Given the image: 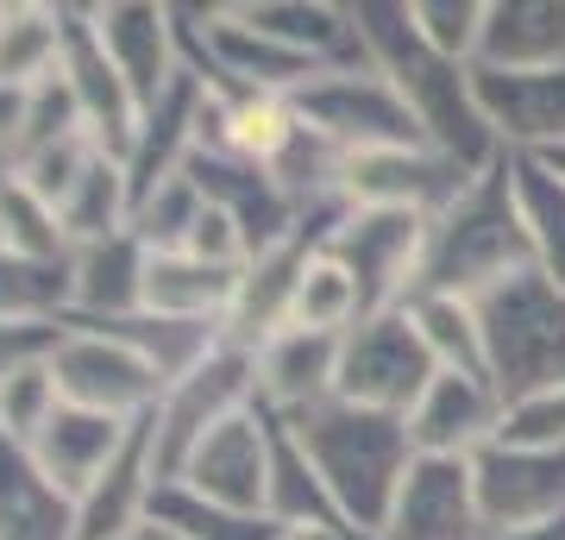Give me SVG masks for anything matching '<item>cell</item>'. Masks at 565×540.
<instances>
[{
    "label": "cell",
    "instance_id": "48",
    "mask_svg": "<svg viewBox=\"0 0 565 540\" xmlns=\"http://www.w3.org/2000/svg\"><path fill=\"white\" fill-rule=\"evenodd\" d=\"M553 170H559V177H565V151H559V158H553Z\"/></svg>",
    "mask_w": 565,
    "mask_h": 540
},
{
    "label": "cell",
    "instance_id": "41",
    "mask_svg": "<svg viewBox=\"0 0 565 540\" xmlns=\"http://www.w3.org/2000/svg\"><path fill=\"white\" fill-rule=\"evenodd\" d=\"M408 20L440 57L478 70V39H484V0H408Z\"/></svg>",
    "mask_w": 565,
    "mask_h": 540
},
{
    "label": "cell",
    "instance_id": "12",
    "mask_svg": "<svg viewBox=\"0 0 565 540\" xmlns=\"http://www.w3.org/2000/svg\"><path fill=\"white\" fill-rule=\"evenodd\" d=\"M51 371H57L63 402L114 415V421H145L163 396V383L145 371L139 352L120 346L114 333H95V327H63V346L51 359Z\"/></svg>",
    "mask_w": 565,
    "mask_h": 540
},
{
    "label": "cell",
    "instance_id": "29",
    "mask_svg": "<svg viewBox=\"0 0 565 540\" xmlns=\"http://www.w3.org/2000/svg\"><path fill=\"white\" fill-rule=\"evenodd\" d=\"M95 333H114L120 346H132L145 359V371L170 390V383H182L195 364L214 359V346L226 340V327H202V320H170V315H151V308H139V315L126 320H107V327H95Z\"/></svg>",
    "mask_w": 565,
    "mask_h": 540
},
{
    "label": "cell",
    "instance_id": "33",
    "mask_svg": "<svg viewBox=\"0 0 565 540\" xmlns=\"http://www.w3.org/2000/svg\"><path fill=\"white\" fill-rule=\"evenodd\" d=\"M264 516L277 521V528H345V534H359V528L340 516V502L327 497L321 472L302 459V446L289 441V427H282V446H277V478H270V509H264Z\"/></svg>",
    "mask_w": 565,
    "mask_h": 540
},
{
    "label": "cell",
    "instance_id": "42",
    "mask_svg": "<svg viewBox=\"0 0 565 540\" xmlns=\"http://www.w3.org/2000/svg\"><path fill=\"white\" fill-rule=\"evenodd\" d=\"M497 441L565 453V383H553V390H534V396L503 402V434H497Z\"/></svg>",
    "mask_w": 565,
    "mask_h": 540
},
{
    "label": "cell",
    "instance_id": "11",
    "mask_svg": "<svg viewBox=\"0 0 565 540\" xmlns=\"http://www.w3.org/2000/svg\"><path fill=\"white\" fill-rule=\"evenodd\" d=\"M471 88L503 158L553 163L565 151V63L559 70H471Z\"/></svg>",
    "mask_w": 565,
    "mask_h": 540
},
{
    "label": "cell",
    "instance_id": "10",
    "mask_svg": "<svg viewBox=\"0 0 565 540\" xmlns=\"http://www.w3.org/2000/svg\"><path fill=\"white\" fill-rule=\"evenodd\" d=\"M478 177H484V170H465L459 158H446L434 145H396V151L345 158L340 201L345 208H403V214L440 221Z\"/></svg>",
    "mask_w": 565,
    "mask_h": 540
},
{
    "label": "cell",
    "instance_id": "36",
    "mask_svg": "<svg viewBox=\"0 0 565 540\" xmlns=\"http://www.w3.org/2000/svg\"><path fill=\"white\" fill-rule=\"evenodd\" d=\"M359 320H364L359 283L345 277L340 264L327 258V245H321V252L308 258V271H302V289H296L289 327H308V333H333V340H345Z\"/></svg>",
    "mask_w": 565,
    "mask_h": 540
},
{
    "label": "cell",
    "instance_id": "19",
    "mask_svg": "<svg viewBox=\"0 0 565 540\" xmlns=\"http://www.w3.org/2000/svg\"><path fill=\"white\" fill-rule=\"evenodd\" d=\"M202 114H207V88H202V76L182 63V76L139 114V133H132V145H126V158H120L126 182H132V208H139L158 182L189 170L195 145H202Z\"/></svg>",
    "mask_w": 565,
    "mask_h": 540
},
{
    "label": "cell",
    "instance_id": "20",
    "mask_svg": "<svg viewBox=\"0 0 565 540\" xmlns=\"http://www.w3.org/2000/svg\"><path fill=\"white\" fill-rule=\"evenodd\" d=\"M333 396H340V340L333 333L282 327L258 346V409H270L277 421H296Z\"/></svg>",
    "mask_w": 565,
    "mask_h": 540
},
{
    "label": "cell",
    "instance_id": "8",
    "mask_svg": "<svg viewBox=\"0 0 565 540\" xmlns=\"http://www.w3.org/2000/svg\"><path fill=\"white\" fill-rule=\"evenodd\" d=\"M440 378L434 352L422 346L408 308L390 315H364L340 340V402L371 409V415H403L422 402V390Z\"/></svg>",
    "mask_w": 565,
    "mask_h": 540
},
{
    "label": "cell",
    "instance_id": "13",
    "mask_svg": "<svg viewBox=\"0 0 565 540\" xmlns=\"http://www.w3.org/2000/svg\"><path fill=\"white\" fill-rule=\"evenodd\" d=\"M63 88H70V100H76L82 114V133L102 145V151H114V158H126V145H132V133H139V95L126 88V76L114 70V57L102 51V32H95V20H88V7H76V0H63Z\"/></svg>",
    "mask_w": 565,
    "mask_h": 540
},
{
    "label": "cell",
    "instance_id": "40",
    "mask_svg": "<svg viewBox=\"0 0 565 540\" xmlns=\"http://www.w3.org/2000/svg\"><path fill=\"white\" fill-rule=\"evenodd\" d=\"M102 158V145L88 139V133H76V139H57V145H39V151H25V158L7 163V177H20L32 195H44L51 208H63L70 201V189L82 182V170Z\"/></svg>",
    "mask_w": 565,
    "mask_h": 540
},
{
    "label": "cell",
    "instance_id": "47",
    "mask_svg": "<svg viewBox=\"0 0 565 540\" xmlns=\"http://www.w3.org/2000/svg\"><path fill=\"white\" fill-rule=\"evenodd\" d=\"M126 540H177V534H163V528H151V521H145L139 534H126Z\"/></svg>",
    "mask_w": 565,
    "mask_h": 540
},
{
    "label": "cell",
    "instance_id": "9",
    "mask_svg": "<svg viewBox=\"0 0 565 540\" xmlns=\"http://www.w3.org/2000/svg\"><path fill=\"white\" fill-rule=\"evenodd\" d=\"M277 446H282V421L270 409H245V415L221 421L182 459V472L170 484L221 502V509H239V516H264L270 509V478H277Z\"/></svg>",
    "mask_w": 565,
    "mask_h": 540
},
{
    "label": "cell",
    "instance_id": "39",
    "mask_svg": "<svg viewBox=\"0 0 565 540\" xmlns=\"http://www.w3.org/2000/svg\"><path fill=\"white\" fill-rule=\"evenodd\" d=\"M57 409H63V390H57V371L51 364L13 371V378L0 383V441L32 446L57 421Z\"/></svg>",
    "mask_w": 565,
    "mask_h": 540
},
{
    "label": "cell",
    "instance_id": "21",
    "mask_svg": "<svg viewBox=\"0 0 565 540\" xmlns=\"http://www.w3.org/2000/svg\"><path fill=\"white\" fill-rule=\"evenodd\" d=\"M145 271L151 252L139 245V233L126 226L114 240L76 245L70 252V320L63 327H107L145 308Z\"/></svg>",
    "mask_w": 565,
    "mask_h": 540
},
{
    "label": "cell",
    "instance_id": "26",
    "mask_svg": "<svg viewBox=\"0 0 565 540\" xmlns=\"http://www.w3.org/2000/svg\"><path fill=\"white\" fill-rule=\"evenodd\" d=\"M239 277L226 264H202L189 252H151L145 271V308L170 320H202V327H226L233 301H239Z\"/></svg>",
    "mask_w": 565,
    "mask_h": 540
},
{
    "label": "cell",
    "instance_id": "17",
    "mask_svg": "<svg viewBox=\"0 0 565 540\" xmlns=\"http://www.w3.org/2000/svg\"><path fill=\"white\" fill-rule=\"evenodd\" d=\"M503 434V396L490 378L440 371L408 409V441L422 459H478Z\"/></svg>",
    "mask_w": 565,
    "mask_h": 540
},
{
    "label": "cell",
    "instance_id": "7",
    "mask_svg": "<svg viewBox=\"0 0 565 540\" xmlns=\"http://www.w3.org/2000/svg\"><path fill=\"white\" fill-rule=\"evenodd\" d=\"M245 409H258V352L226 333V340L214 346V359L195 364L182 383H170L158 396V409H151V441H158L163 484L177 478L182 459H189L221 421L245 415Z\"/></svg>",
    "mask_w": 565,
    "mask_h": 540
},
{
    "label": "cell",
    "instance_id": "15",
    "mask_svg": "<svg viewBox=\"0 0 565 540\" xmlns=\"http://www.w3.org/2000/svg\"><path fill=\"white\" fill-rule=\"evenodd\" d=\"M471 484H478V509H484L490 534L565 521V453L497 441L471 459Z\"/></svg>",
    "mask_w": 565,
    "mask_h": 540
},
{
    "label": "cell",
    "instance_id": "46",
    "mask_svg": "<svg viewBox=\"0 0 565 540\" xmlns=\"http://www.w3.org/2000/svg\"><path fill=\"white\" fill-rule=\"evenodd\" d=\"M277 540H359L345 528H277Z\"/></svg>",
    "mask_w": 565,
    "mask_h": 540
},
{
    "label": "cell",
    "instance_id": "32",
    "mask_svg": "<svg viewBox=\"0 0 565 540\" xmlns=\"http://www.w3.org/2000/svg\"><path fill=\"white\" fill-rule=\"evenodd\" d=\"M408 320L422 346L434 352L440 371H465V378H490V352H484V320H478V301L459 296H415L408 301Z\"/></svg>",
    "mask_w": 565,
    "mask_h": 540
},
{
    "label": "cell",
    "instance_id": "3",
    "mask_svg": "<svg viewBox=\"0 0 565 540\" xmlns=\"http://www.w3.org/2000/svg\"><path fill=\"white\" fill-rule=\"evenodd\" d=\"M522 271H534L522 201H515L509 158H497L484 177L446 208L440 221L427 226V264H422V289H415V296L478 301V296H490L497 283L522 277Z\"/></svg>",
    "mask_w": 565,
    "mask_h": 540
},
{
    "label": "cell",
    "instance_id": "34",
    "mask_svg": "<svg viewBox=\"0 0 565 540\" xmlns=\"http://www.w3.org/2000/svg\"><path fill=\"white\" fill-rule=\"evenodd\" d=\"M151 528L177 540H277V521L270 516H239V509H221V502L195 497L182 484H158L151 497Z\"/></svg>",
    "mask_w": 565,
    "mask_h": 540
},
{
    "label": "cell",
    "instance_id": "43",
    "mask_svg": "<svg viewBox=\"0 0 565 540\" xmlns=\"http://www.w3.org/2000/svg\"><path fill=\"white\" fill-rule=\"evenodd\" d=\"M63 346V320H0V383L13 371L51 364Z\"/></svg>",
    "mask_w": 565,
    "mask_h": 540
},
{
    "label": "cell",
    "instance_id": "6",
    "mask_svg": "<svg viewBox=\"0 0 565 540\" xmlns=\"http://www.w3.org/2000/svg\"><path fill=\"white\" fill-rule=\"evenodd\" d=\"M427 226L434 221L403 214V208H345L333 221L327 258L359 283L364 315H390V308L415 301L422 264H427Z\"/></svg>",
    "mask_w": 565,
    "mask_h": 540
},
{
    "label": "cell",
    "instance_id": "1",
    "mask_svg": "<svg viewBox=\"0 0 565 540\" xmlns=\"http://www.w3.org/2000/svg\"><path fill=\"white\" fill-rule=\"evenodd\" d=\"M352 25H359L364 63L396 82V95H403L408 114L422 120V133H427L434 151L459 158L465 170H490V163L503 158L497 139H490L484 114H478L471 63L440 57V51L415 32L408 0H352Z\"/></svg>",
    "mask_w": 565,
    "mask_h": 540
},
{
    "label": "cell",
    "instance_id": "25",
    "mask_svg": "<svg viewBox=\"0 0 565 540\" xmlns=\"http://www.w3.org/2000/svg\"><path fill=\"white\" fill-rule=\"evenodd\" d=\"M565 0H484L478 70H559Z\"/></svg>",
    "mask_w": 565,
    "mask_h": 540
},
{
    "label": "cell",
    "instance_id": "5",
    "mask_svg": "<svg viewBox=\"0 0 565 540\" xmlns=\"http://www.w3.org/2000/svg\"><path fill=\"white\" fill-rule=\"evenodd\" d=\"M296 120L308 133H321L340 158H364V151H396V145H427L422 120L408 114V100L396 95V82L371 63H333L296 95Z\"/></svg>",
    "mask_w": 565,
    "mask_h": 540
},
{
    "label": "cell",
    "instance_id": "27",
    "mask_svg": "<svg viewBox=\"0 0 565 540\" xmlns=\"http://www.w3.org/2000/svg\"><path fill=\"white\" fill-rule=\"evenodd\" d=\"M0 540H76V497H63L13 441H0Z\"/></svg>",
    "mask_w": 565,
    "mask_h": 540
},
{
    "label": "cell",
    "instance_id": "38",
    "mask_svg": "<svg viewBox=\"0 0 565 540\" xmlns=\"http://www.w3.org/2000/svg\"><path fill=\"white\" fill-rule=\"evenodd\" d=\"M202 214H207V195L195 189V177L182 170V177L158 182V189L132 208V233H139L145 252H182Z\"/></svg>",
    "mask_w": 565,
    "mask_h": 540
},
{
    "label": "cell",
    "instance_id": "44",
    "mask_svg": "<svg viewBox=\"0 0 565 540\" xmlns=\"http://www.w3.org/2000/svg\"><path fill=\"white\" fill-rule=\"evenodd\" d=\"M25 88H7L0 82V163L13 158V145H20V133H25Z\"/></svg>",
    "mask_w": 565,
    "mask_h": 540
},
{
    "label": "cell",
    "instance_id": "23",
    "mask_svg": "<svg viewBox=\"0 0 565 540\" xmlns=\"http://www.w3.org/2000/svg\"><path fill=\"white\" fill-rule=\"evenodd\" d=\"M132 427H139V421H114V415H95V409L63 402L57 421H51V427H44L25 453L39 459V472L57 484L63 497H82V490H88V484H95L107 465L126 453Z\"/></svg>",
    "mask_w": 565,
    "mask_h": 540
},
{
    "label": "cell",
    "instance_id": "49",
    "mask_svg": "<svg viewBox=\"0 0 565 540\" xmlns=\"http://www.w3.org/2000/svg\"><path fill=\"white\" fill-rule=\"evenodd\" d=\"M0 177H7V163H0Z\"/></svg>",
    "mask_w": 565,
    "mask_h": 540
},
{
    "label": "cell",
    "instance_id": "35",
    "mask_svg": "<svg viewBox=\"0 0 565 540\" xmlns=\"http://www.w3.org/2000/svg\"><path fill=\"white\" fill-rule=\"evenodd\" d=\"M0 252H13V258H44V264L70 258L63 214L44 195H32L20 177H0Z\"/></svg>",
    "mask_w": 565,
    "mask_h": 540
},
{
    "label": "cell",
    "instance_id": "18",
    "mask_svg": "<svg viewBox=\"0 0 565 540\" xmlns=\"http://www.w3.org/2000/svg\"><path fill=\"white\" fill-rule=\"evenodd\" d=\"M377 540H490L471 459H415Z\"/></svg>",
    "mask_w": 565,
    "mask_h": 540
},
{
    "label": "cell",
    "instance_id": "24",
    "mask_svg": "<svg viewBox=\"0 0 565 540\" xmlns=\"http://www.w3.org/2000/svg\"><path fill=\"white\" fill-rule=\"evenodd\" d=\"M252 32L289 44L315 63H364V44H359V25H352V7L345 0H233Z\"/></svg>",
    "mask_w": 565,
    "mask_h": 540
},
{
    "label": "cell",
    "instance_id": "2",
    "mask_svg": "<svg viewBox=\"0 0 565 540\" xmlns=\"http://www.w3.org/2000/svg\"><path fill=\"white\" fill-rule=\"evenodd\" d=\"M289 441L302 446V459L321 472L327 497L340 502V516L359 528L364 540L384 534L390 509L403 497V478L415 472V441H408L403 415H371V409H352V402H321L308 415L282 421Z\"/></svg>",
    "mask_w": 565,
    "mask_h": 540
},
{
    "label": "cell",
    "instance_id": "16",
    "mask_svg": "<svg viewBox=\"0 0 565 540\" xmlns=\"http://www.w3.org/2000/svg\"><path fill=\"white\" fill-rule=\"evenodd\" d=\"M88 20L126 88L139 95V107H151L182 76V32L170 0H88Z\"/></svg>",
    "mask_w": 565,
    "mask_h": 540
},
{
    "label": "cell",
    "instance_id": "4",
    "mask_svg": "<svg viewBox=\"0 0 565 540\" xmlns=\"http://www.w3.org/2000/svg\"><path fill=\"white\" fill-rule=\"evenodd\" d=\"M478 320H484V352H490V383L497 396H534L565 383V289L546 283L541 271L497 283L490 296H478Z\"/></svg>",
    "mask_w": 565,
    "mask_h": 540
},
{
    "label": "cell",
    "instance_id": "31",
    "mask_svg": "<svg viewBox=\"0 0 565 540\" xmlns=\"http://www.w3.org/2000/svg\"><path fill=\"white\" fill-rule=\"evenodd\" d=\"M57 214H63L70 252L126 233V226H132V182H126V163L114 158V151H102V158L82 170V182L70 189V201H63Z\"/></svg>",
    "mask_w": 565,
    "mask_h": 540
},
{
    "label": "cell",
    "instance_id": "45",
    "mask_svg": "<svg viewBox=\"0 0 565 540\" xmlns=\"http://www.w3.org/2000/svg\"><path fill=\"white\" fill-rule=\"evenodd\" d=\"M490 540H565V521H541V528H509V534H490Z\"/></svg>",
    "mask_w": 565,
    "mask_h": 540
},
{
    "label": "cell",
    "instance_id": "30",
    "mask_svg": "<svg viewBox=\"0 0 565 540\" xmlns=\"http://www.w3.org/2000/svg\"><path fill=\"white\" fill-rule=\"evenodd\" d=\"M509 177H515V201H522L527 258L546 283L565 289V177L541 158H509Z\"/></svg>",
    "mask_w": 565,
    "mask_h": 540
},
{
    "label": "cell",
    "instance_id": "14",
    "mask_svg": "<svg viewBox=\"0 0 565 540\" xmlns=\"http://www.w3.org/2000/svg\"><path fill=\"white\" fill-rule=\"evenodd\" d=\"M189 177H195V189L207 195V208H221L226 221L245 233V245H252V258L258 252H270V245L296 240L308 221V208L289 189H282L264 163L239 158V151H207V145H195V158H189Z\"/></svg>",
    "mask_w": 565,
    "mask_h": 540
},
{
    "label": "cell",
    "instance_id": "22",
    "mask_svg": "<svg viewBox=\"0 0 565 540\" xmlns=\"http://www.w3.org/2000/svg\"><path fill=\"white\" fill-rule=\"evenodd\" d=\"M158 441H151V415L132 427V441L114 465H107L102 478L88 484L76 497V540H126L139 534L145 521H151V497H158Z\"/></svg>",
    "mask_w": 565,
    "mask_h": 540
},
{
    "label": "cell",
    "instance_id": "37",
    "mask_svg": "<svg viewBox=\"0 0 565 540\" xmlns=\"http://www.w3.org/2000/svg\"><path fill=\"white\" fill-rule=\"evenodd\" d=\"M0 320H70V258H13L0 252Z\"/></svg>",
    "mask_w": 565,
    "mask_h": 540
},
{
    "label": "cell",
    "instance_id": "28",
    "mask_svg": "<svg viewBox=\"0 0 565 540\" xmlns=\"http://www.w3.org/2000/svg\"><path fill=\"white\" fill-rule=\"evenodd\" d=\"M63 70V7L51 0H0V82L44 88Z\"/></svg>",
    "mask_w": 565,
    "mask_h": 540
}]
</instances>
